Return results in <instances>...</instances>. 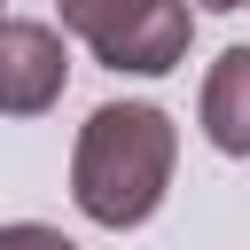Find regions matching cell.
<instances>
[{
  "instance_id": "1",
  "label": "cell",
  "mask_w": 250,
  "mask_h": 250,
  "mask_svg": "<svg viewBox=\"0 0 250 250\" xmlns=\"http://www.w3.org/2000/svg\"><path fill=\"white\" fill-rule=\"evenodd\" d=\"M172 156H180V133L156 102H102L86 125H78V148H70V195L94 227H141L156 219L164 188H172Z\"/></svg>"
},
{
  "instance_id": "2",
  "label": "cell",
  "mask_w": 250,
  "mask_h": 250,
  "mask_svg": "<svg viewBox=\"0 0 250 250\" xmlns=\"http://www.w3.org/2000/svg\"><path fill=\"white\" fill-rule=\"evenodd\" d=\"M62 23L94 47V62L133 70V78H164L188 62L195 16L188 0H62Z\"/></svg>"
},
{
  "instance_id": "3",
  "label": "cell",
  "mask_w": 250,
  "mask_h": 250,
  "mask_svg": "<svg viewBox=\"0 0 250 250\" xmlns=\"http://www.w3.org/2000/svg\"><path fill=\"white\" fill-rule=\"evenodd\" d=\"M62 78H70L62 31L8 16V23H0V117H47V109L62 102Z\"/></svg>"
},
{
  "instance_id": "4",
  "label": "cell",
  "mask_w": 250,
  "mask_h": 250,
  "mask_svg": "<svg viewBox=\"0 0 250 250\" xmlns=\"http://www.w3.org/2000/svg\"><path fill=\"white\" fill-rule=\"evenodd\" d=\"M203 133L219 156H250V47H227L203 78V102H195Z\"/></svg>"
},
{
  "instance_id": "5",
  "label": "cell",
  "mask_w": 250,
  "mask_h": 250,
  "mask_svg": "<svg viewBox=\"0 0 250 250\" xmlns=\"http://www.w3.org/2000/svg\"><path fill=\"white\" fill-rule=\"evenodd\" d=\"M0 250H78L62 227H39V219H16V227H0Z\"/></svg>"
},
{
  "instance_id": "6",
  "label": "cell",
  "mask_w": 250,
  "mask_h": 250,
  "mask_svg": "<svg viewBox=\"0 0 250 250\" xmlns=\"http://www.w3.org/2000/svg\"><path fill=\"white\" fill-rule=\"evenodd\" d=\"M203 8H219V16H227V8H250V0H203Z\"/></svg>"
},
{
  "instance_id": "7",
  "label": "cell",
  "mask_w": 250,
  "mask_h": 250,
  "mask_svg": "<svg viewBox=\"0 0 250 250\" xmlns=\"http://www.w3.org/2000/svg\"><path fill=\"white\" fill-rule=\"evenodd\" d=\"M0 23H8V0H0Z\"/></svg>"
}]
</instances>
